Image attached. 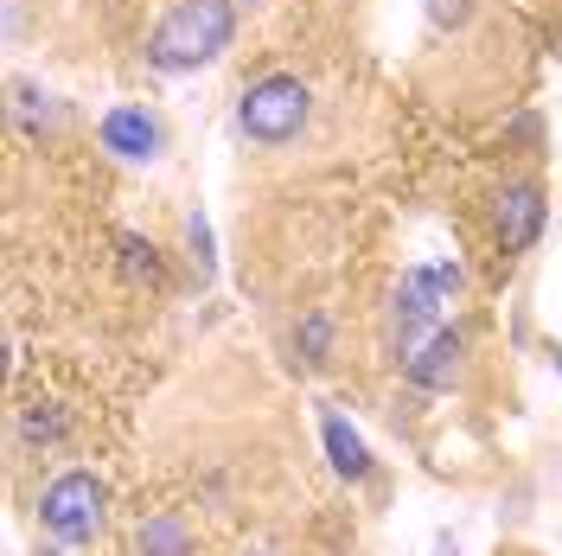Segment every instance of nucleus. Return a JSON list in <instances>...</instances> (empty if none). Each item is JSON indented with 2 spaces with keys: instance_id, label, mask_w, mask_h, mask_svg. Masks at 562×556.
<instances>
[{
  "instance_id": "obj_13",
  "label": "nucleus",
  "mask_w": 562,
  "mask_h": 556,
  "mask_svg": "<svg viewBox=\"0 0 562 556\" xmlns=\"http://www.w3.org/2000/svg\"><path fill=\"white\" fill-rule=\"evenodd\" d=\"M186 256H192L199 281H211V231H205V218H199V211L186 218Z\"/></svg>"
},
{
  "instance_id": "obj_5",
  "label": "nucleus",
  "mask_w": 562,
  "mask_h": 556,
  "mask_svg": "<svg viewBox=\"0 0 562 556\" xmlns=\"http://www.w3.org/2000/svg\"><path fill=\"white\" fill-rule=\"evenodd\" d=\"M97 141H103V154L128 160V167H154V160L167 154V122L147 103H115L103 122H97Z\"/></svg>"
},
{
  "instance_id": "obj_1",
  "label": "nucleus",
  "mask_w": 562,
  "mask_h": 556,
  "mask_svg": "<svg viewBox=\"0 0 562 556\" xmlns=\"http://www.w3.org/2000/svg\"><path fill=\"white\" fill-rule=\"evenodd\" d=\"M237 38V0H167V13L147 33V70L192 77L217 65Z\"/></svg>"
},
{
  "instance_id": "obj_4",
  "label": "nucleus",
  "mask_w": 562,
  "mask_h": 556,
  "mask_svg": "<svg viewBox=\"0 0 562 556\" xmlns=\"http://www.w3.org/2000/svg\"><path fill=\"white\" fill-rule=\"evenodd\" d=\"M103 505L109 492L97 474H58L52 487H45V499H38V524H45V537H58V544H97V531H103Z\"/></svg>"
},
{
  "instance_id": "obj_11",
  "label": "nucleus",
  "mask_w": 562,
  "mask_h": 556,
  "mask_svg": "<svg viewBox=\"0 0 562 556\" xmlns=\"http://www.w3.org/2000/svg\"><path fill=\"white\" fill-rule=\"evenodd\" d=\"M20 435H26L33 448H58V442L70 435V422H65L58 403H33V410H20Z\"/></svg>"
},
{
  "instance_id": "obj_2",
  "label": "nucleus",
  "mask_w": 562,
  "mask_h": 556,
  "mask_svg": "<svg viewBox=\"0 0 562 556\" xmlns=\"http://www.w3.org/2000/svg\"><path fill=\"white\" fill-rule=\"evenodd\" d=\"M307 122H314V90L294 70H269L237 97V135L256 147H288V141H301Z\"/></svg>"
},
{
  "instance_id": "obj_12",
  "label": "nucleus",
  "mask_w": 562,
  "mask_h": 556,
  "mask_svg": "<svg viewBox=\"0 0 562 556\" xmlns=\"http://www.w3.org/2000/svg\"><path fill=\"white\" fill-rule=\"evenodd\" d=\"M294 352H301V358H307V365H326V358H333V320H326V313H301V326H294Z\"/></svg>"
},
{
  "instance_id": "obj_7",
  "label": "nucleus",
  "mask_w": 562,
  "mask_h": 556,
  "mask_svg": "<svg viewBox=\"0 0 562 556\" xmlns=\"http://www.w3.org/2000/svg\"><path fill=\"white\" fill-rule=\"evenodd\" d=\"M7 97H13V122H20L26 135H38V141L58 135V129L70 122L65 97H52V90H45V84H33V77H13V84H7Z\"/></svg>"
},
{
  "instance_id": "obj_8",
  "label": "nucleus",
  "mask_w": 562,
  "mask_h": 556,
  "mask_svg": "<svg viewBox=\"0 0 562 556\" xmlns=\"http://www.w3.org/2000/svg\"><path fill=\"white\" fill-rule=\"evenodd\" d=\"M135 556H199V537L179 512H147L135 524Z\"/></svg>"
},
{
  "instance_id": "obj_9",
  "label": "nucleus",
  "mask_w": 562,
  "mask_h": 556,
  "mask_svg": "<svg viewBox=\"0 0 562 556\" xmlns=\"http://www.w3.org/2000/svg\"><path fill=\"white\" fill-rule=\"evenodd\" d=\"M319 435H326V454H333V474H346V480H364L371 474V448H364V435L351 429L346 416H319Z\"/></svg>"
},
{
  "instance_id": "obj_15",
  "label": "nucleus",
  "mask_w": 562,
  "mask_h": 556,
  "mask_svg": "<svg viewBox=\"0 0 562 556\" xmlns=\"http://www.w3.org/2000/svg\"><path fill=\"white\" fill-rule=\"evenodd\" d=\"M249 556H269V551H249Z\"/></svg>"
},
{
  "instance_id": "obj_3",
  "label": "nucleus",
  "mask_w": 562,
  "mask_h": 556,
  "mask_svg": "<svg viewBox=\"0 0 562 556\" xmlns=\"http://www.w3.org/2000/svg\"><path fill=\"white\" fill-rule=\"evenodd\" d=\"M543 218H550V199H543V179H537V174H512L505 186H492L486 231H492V249H498V263H505V269H512L518 256L537 249Z\"/></svg>"
},
{
  "instance_id": "obj_6",
  "label": "nucleus",
  "mask_w": 562,
  "mask_h": 556,
  "mask_svg": "<svg viewBox=\"0 0 562 556\" xmlns=\"http://www.w3.org/2000/svg\"><path fill=\"white\" fill-rule=\"evenodd\" d=\"M460 371H467V333L460 326H435L422 352L403 365V378L416 383V390H454Z\"/></svg>"
},
{
  "instance_id": "obj_10",
  "label": "nucleus",
  "mask_w": 562,
  "mask_h": 556,
  "mask_svg": "<svg viewBox=\"0 0 562 556\" xmlns=\"http://www.w3.org/2000/svg\"><path fill=\"white\" fill-rule=\"evenodd\" d=\"M115 249H122V276L135 281V288H167V256H160V244H147V237H135V231H122L115 237Z\"/></svg>"
},
{
  "instance_id": "obj_16",
  "label": "nucleus",
  "mask_w": 562,
  "mask_h": 556,
  "mask_svg": "<svg viewBox=\"0 0 562 556\" xmlns=\"http://www.w3.org/2000/svg\"><path fill=\"white\" fill-rule=\"evenodd\" d=\"M249 7H256V0H249Z\"/></svg>"
},
{
  "instance_id": "obj_14",
  "label": "nucleus",
  "mask_w": 562,
  "mask_h": 556,
  "mask_svg": "<svg viewBox=\"0 0 562 556\" xmlns=\"http://www.w3.org/2000/svg\"><path fill=\"white\" fill-rule=\"evenodd\" d=\"M550 358H557V378H562V346H557V352H550Z\"/></svg>"
}]
</instances>
